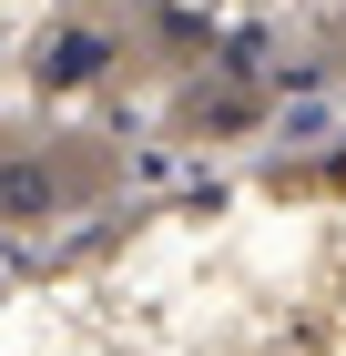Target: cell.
I'll return each mask as SVG.
<instances>
[{"mask_svg": "<svg viewBox=\"0 0 346 356\" xmlns=\"http://www.w3.org/2000/svg\"><path fill=\"white\" fill-rule=\"evenodd\" d=\"M41 214H61L52 153H0V224H41Z\"/></svg>", "mask_w": 346, "mask_h": 356, "instance_id": "6da1fadb", "label": "cell"}, {"mask_svg": "<svg viewBox=\"0 0 346 356\" xmlns=\"http://www.w3.org/2000/svg\"><path fill=\"white\" fill-rule=\"evenodd\" d=\"M102 72H112V31L102 21H72L52 51H41V82L52 92H81V82H102Z\"/></svg>", "mask_w": 346, "mask_h": 356, "instance_id": "7a4b0ae2", "label": "cell"}]
</instances>
